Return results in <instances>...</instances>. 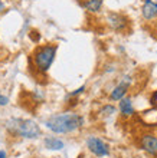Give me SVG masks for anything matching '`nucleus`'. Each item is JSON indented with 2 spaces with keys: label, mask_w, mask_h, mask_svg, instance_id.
<instances>
[{
  "label": "nucleus",
  "mask_w": 157,
  "mask_h": 158,
  "mask_svg": "<svg viewBox=\"0 0 157 158\" xmlns=\"http://www.w3.org/2000/svg\"><path fill=\"white\" fill-rule=\"evenodd\" d=\"M84 118L75 112H65L52 115L46 121V127L55 134H69L81 128Z\"/></svg>",
  "instance_id": "obj_1"
},
{
  "label": "nucleus",
  "mask_w": 157,
  "mask_h": 158,
  "mask_svg": "<svg viewBox=\"0 0 157 158\" xmlns=\"http://www.w3.org/2000/svg\"><path fill=\"white\" fill-rule=\"evenodd\" d=\"M7 129L23 138H37L41 135L39 125L32 119H10L7 122Z\"/></svg>",
  "instance_id": "obj_2"
},
{
  "label": "nucleus",
  "mask_w": 157,
  "mask_h": 158,
  "mask_svg": "<svg viewBox=\"0 0 157 158\" xmlns=\"http://www.w3.org/2000/svg\"><path fill=\"white\" fill-rule=\"evenodd\" d=\"M56 50H58L56 45H45L35 50L33 60H35L37 71L42 72V73H46L49 71L50 65L54 63L55 56H56Z\"/></svg>",
  "instance_id": "obj_3"
},
{
  "label": "nucleus",
  "mask_w": 157,
  "mask_h": 158,
  "mask_svg": "<svg viewBox=\"0 0 157 158\" xmlns=\"http://www.w3.org/2000/svg\"><path fill=\"white\" fill-rule=\"evenodd\" d=\"M87 147L88 150L91 151L94 155H97V157H107L110 154V148H108L107 144L101 138L94 137V135L87 138Z\"/></svg>",
  "instance_id": "obj_4"
},
{
  "label": "nucleus",
  "mask_w": 157,
  "mask_h": 158,
  "mask_svg": "<svg viewBox=\"0 0 157 158\" xmlns=\"http://www.w3.org/2000/svg\"><path fill=\"white\" fill-rule=\"evenodd\" d=\"M131 82H133L131 76H124L123 81H121V82L111 91V94H110V99L111 101H121L123 98H125V95H127V92H128V88H130V85H131Z\"/></svg>",
  "instance_id": "obj_5"
},
{
  "label": "nucleus",
  "mask_w": 157,
  "mask_h": 158,
  "mask_svg": "<svg viewBox=\"0 0 157 158\" xmlns=\"http://www.w3.org/2000/svg\"><path fill=\"white\" fill-rule=\"evenodd\" d=\"M107 23L112 30L123 32V30L127 29L128 19L125 16H123V15H120V13H110L107 16Z\"/></svg>",
  "instance_id": "obj_6"
},
{
  "label": "nucleus",
  "mask_w": 157,
  "mask_h": 158,
  "mask_svg": "<svg viewBox=\"0 0 157 158\" xmlns=\"http://www.w3.org/2000/svg\"><path fill=\"white\" fill-rule=\"evenodd\" d=\"M141 148L150 155H157V137L154 134H144L140 139Z\"/></svg>",
  "instance_id": "obj_7"
},
{
  "label": "nucleus",
  "mask_w": 157,
  "mask_h": 158,
  "mask_svg": "<svg viewBox=\"0 0 157 158\" xmlns=\"http://www.w3.org/2000/svg\"><path fill=\"white\" fill-rule=\"evenodd\" d=\"M141 16L147 22L157 19V0H144L141 6Z\"/></svg>",
  "instance_id": "obj_8"
},
{
  "label": "nucleus",
  "mask_w": 157,
  "mask_h": 158,
  "mask_svg": "<svg viewBox=\"0 0 157 158\" xmlns=\"http://www.w3.org/2000/svg\"><path fill=\"white\" fill-rule=\"evenodd\" d=\"M118 109L120 112L124 115V117H131L134 114V108H133V102H131V98H123L118 104Z\"/></svg>",
  "instance_id": "obj_9"
},
{
  "label": "nucleus",
  "mask_w": 157,
  "mask_h": 158,
  "mask_svg": "<svg viewBox=\"0 0 157 158\" xmlns=\"http://www.w3.org/2000/svg\"><path fill=\"white\" fill-rule=\"evenodd\" d=\"M81 4H82L84 9L88 10L89 13H97L101 10L102 0H81Z\"/></svg>",
  "instance_id": "obj_10"
},
{
  "label": "nucleus",
  "mask_w": 157,
  "mask_h": 158,
  "mask_svg": "<svg viewBox=\"0 0 157 158\" xmlns=\"http://www.w3.org/2000/svg\"><path fill=\"white\" fill-rule=\"evenodd\" d=\"M45 147L48 150H54V151H58V150H62L63 148V142L59 139V138H55V137H49L45 139Z\"/></svg>",
  "instance_id": "obj_11"
},
{
  "label": "nucleus",
  "mask_w": 157,
  "mask_h": 158,
  "mask_svg": "<svg viewBox=\"0 0 157 158\" xmlns=\"http://www.w3.org/2000/svg\"><path fill=\"white\" fill-rule=\"evenodd\" d=\"M114 112H116V106H114V105H105V106L99 111V114H101V115H104V117L112 115Z\"/></svg>",
  "instance_id": "obj_12"
},
{
  "label": "nucleus",
  "mask_w": 157,
  "mask_h": 158,
  "mask_svg": "<svg viewBox=\"0 0 157 158\" xmlns=\"http://www.w3.org/2000/svg\"><path fill=\"white\" fill-rule=\"evenodd\" d=\"M85 91V86H81V88H78V89H76V91H74V92H71L69 94V96H76V95H79V94H82V92Z\"/></svg>",
  "instance_id": "obj_13"
},
{
  "label": "nucleus",
  "mask_w": 157,
  "mask_h": 158,
  "mask_svg": "<svg viewBox=\"0 0 157 158\" xmlns=\"http://www.w3.org/2000/svg\"><path fill=\"white\" fill-rule=\"evenodd\" d=\"M7 102H9V99L6 98V96H0V105H2V106L7 105Z\"/></svg>",
  "instance_id": "obj_14"
},
{
  "label": "nucleus",
  "mask_w": 157,
  "mask_h": 158,
  "mask_svg": "<svg viewBox=\"0 0 157 158\" xmlns=\"http://www.w3.org/2000/svg\"><path fill=\"white\" fill-rule=\"evenodd\" d=\"M0 158H6V151H0Z\"/></svg>",
  "instance_id": "obj_15"
},
{
  "label": "nucleus",
  "mask_w": 157,
  "mask_h": 158,
  "mask_svg": "<svg viewBox=\"0 0 157 158\" xmlns=\"http://www.w3.org/2000/svg\"><path fill=\"white\" fill-rule=\"evenodd\" d=\"M4 6H3V3H0V10H2V9H3Z\"/></svg>",
  "instance_id": "obj_16"
},
{
  "label": "nucleus",
  "mask_w": 157,
  "mask_h": 158,
  "mask_svg": "<svg viewBox=\"0 0 157 158\" xmlns=\"http://www.w3.org/2000/svg\"><path fill=\"white\" fill-rule=\"evenodd\" d=\"M0 96H2V95H0Z\"/></svg>",
  "instance_id": "obj_17"
}]
</instances>
